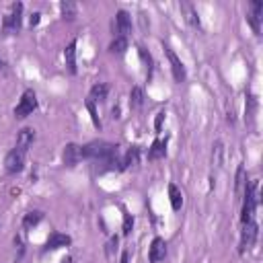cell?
<instances>
[{
    "mask_svg": "<svg viewBox=\"0 0 263 263\" xmlns=\"http://www.w3.org/2000/svg\"><path fill=\"white\" fill-rule=\"evenodd\" d=\"M82 158L101 160L103 164H107V169H113L117 164V146L103 140L89 142L87 146H82Z\"/></svg>",
    "mask_w": 263,
    "mask_h": 263,
    "instance_id": "1",
    "label": "cell"
},
{
    "mask_svg": "<svg viewBox=\"0 0 263 263\" xmlns=\"http://www.w3.org/2000/svg\"><path fill=\"white\" fill-rule=\"evenodd\" d=\"M35 109H37V97L31 89H27L21 97L19 105L15 107V115H17V119H25V117H29Z\"/></svg>",
    "mask_w": 263,
    "mask_h": 263,
    "instance_id": "2",
    "label": "cell"
},
{
    "mask_svg": "<svg viewBox=\"0 0 263 263\" xmlns=\"http://www.w3.org/2000/svg\"><path fill=\"white\" fill-rule=\"evenodd\" d=\"M23 164H25V150L15 148V150H10L8 155H6L4 169L8 173H19V171H23Z\"/></svg>",
    "mask_w": 263,
    "mask_h": 263,
    "instance_id": "3",
    "label": "cell"
},
{
    "mask_svg": "<svg viewBox=\"0 0 263 263\" xmlns=\"http://www.w3.org/2000/svg\"><path fill=\"white\" fill-rule=\"evenodd\" d=\"M257 239V224L255 222H245L243 232H241V253H245L247 249H251Z\"/></svg>",
    "mask_w": 263,
    "mask_h": 263,
    "instance_id": "4",
    "label": "cell"
},
{
    "mask_svg": "<svg viewBox=\"0 0 263 263\" xmlns=\"http://www.w3.org/2000/svg\"><path fill=\"white\" fill-rule=\"evenodd\" d=\"M164 52H167V56H169V62H171V70H173V76H175V80L177 82H183L185 80V76H187V72H185V66H183V62L177 58V53L169 48V46H164Z\"/></svg>",
    "mask_w": 263,
    "mask_h": 263,
    "instance_id": "5",
    "label": "cell"
},
{
    "mask_svg": "<svg viewBox=\"0 0 263 263\" xmlns=\"http://www.w3.org/2000/svg\"><path fill=\"white\" fill-rule=\"evenodd\" d=\"M21 12H23V4L17 2V4H12L10 12L4 17V31H15L21 27Z\"/></svg>",
    "mask_w": 263,
    "mask_h": 263,
    "instance_id": "6",
    "label": "cell"
},
{
    "mask_svg": "<svg viewBox=\"0 0 263 263\" xmlns=\"http://www.w3.org/2000/svg\"><path fill=\"white\" fill-rule=\"evenodd\" d=\"M164 257H167V243H164V239L157 237L150 245L148 259H150V263H160Z\"/></svg>",
    "mask_w": 263,
    "mask_h": 263,
    "instance_id": "7",
    "label": "cell"
},
{
    "mask_svg": "<svg viewBox=\"0 0 263 263\" xmlns=\"http://www.w3.org/2000/svg\"><path fill=\"white\" fill-rule=\"evenodd\" d=\"M62 158H64L66 167H76L78 160L82 158V146H78V144H66Z\"/></svg>",
    "mask_w": 263,
    "mask_h": 263,
    "instance_id": "8",
    "label": "cell"
},
{
    "mask_svg": "<svg viewBox=\"0 0 263 263\" xmlns=\"http://www.w3.org/2000/svg\"><path fill=\"white\" fill-rule=\"evenodd\" d=\"M70 245V237L68 234H60V232H53L52 237L46 243V251H56L60 247H68Z\"/></svg>",
    "mask_w": 263,
    "mask_h": 263,
    "instance_id": "9",
    "label": "cell"
},
{
    "mask_svg": "<svg viewBox=\"0 0 263 263\" xmlns=\"http://www.w3.org/2000/svg\"><path fill=\"white\" fill-rule=\"evenodd\" d=\"M115 23H117V31L121 33V37L130 33V29H132V17H130V12H126V10H117Z\"/></svg>",
    "mask_w": 263,
    "mask_h": 263,
    "instance_id": "10",
    "label": "cell"
},
{
    "mask_svg": "<svg viewBox=\"0 0 263 263\" xmlns=\"http://www.w3.org/2000/svg\"><path fill=\"white\" fill-rule=\"evenodd\" d=\"M33 140H35V130L23 128V130L19 132V136H17V148H21V150L27 152V148L33 144Z\"/></svg>",
    "mask_w": 263,
    "mask_h": 263,
    "instance_id": "11",
    "label": "cell"
},
{
    "mask_svg": "<svg viewBox=\"0 0 263 263\" xmlns=\"http://www.w3.org/2000/svg\"><path fill=\"white\" fill-rule=\"evenodd\" d=\"M64 58H66V66L72 74H76V41H70L68 48L64 50Z\"/></svg>",
    "mask_w": 263,
    "mask_h": 263,
    "instance_id": "12",
    "label": "cell"
},
{
    "mask_svg": "<svg viewBox=\"0 0 263 263\" xmlns=\"http://www.w3.org/2000/svg\"><path fill=\"white\" fill-rule=\"evenodd\" d=\"M164 152H167V140H155V142H152V148L148 150V160L162 158Z\"/></svg>",
    "mask_w": 263,
    "mask_h": 263,
    "instance_id": "13",
    "label": "cell"
},
{
    "mask_svg": "<svg viewBox=\"0 0 263 263\" xmlns=\"http://www.w3.org/2000/svg\"><path fill=\"white\" fill-rule=\"evenodd\" d=\"M169 198H171L173 210H181V206H183V196H181V189H179L175 183L169 185Z\"/></svg>",
    "mask_w": 263,
    "mask_h": 263,
    "instance_id": "14",
    "label": "cell"
},
{
    "mask_svg": "<svg viewBox=\"0 0 263 263\" xmlns=\"http://www.w3.org/2000/svg\"><path fill=\"white\" fill-rule=\"evenodd\" d=\"M41 220H44V214H41L39 210H33V212H29V214H25V218H23V228H33V226H37Z\"/></svg>",
    "mask_w": 263,
    "mask_h": 263,
    "instance_id": "15",
    "label": "cell"
},
{
    "mask_svg": "<svg viewBox=\"0 0 263 263\" xmlns=\"http://www.w3.org/2000/svg\"><path fill=\"white\" fill-rule=\"evenodd\" d=\"M107 93H109V85L105 82H99L91 89V101H105L107 99Z\"/></svg>",
    "mask_w": 263,
    "mask_h": 263,
    "instance_id": "16",
    "label": "cell"
},
{
    "mask_svg": "<svg viewBox=\"0 0 263 263\" xmlns=\"http://www.w3.org/2000/svg\"><path fill=\"white\" fill-rule=\"evenodd\" d=\"M60 10H62V17L68 19V21H74L76 19V12H78L76 4L70 2V0H64V2L60 4Z\"/></svg>",
    "mask_w": 263,
    "mask_h": 263,
    "instance_id": "17",
    "label": "cell"
},
{
    "mask_svg": "<svg viewBox=\"0 0 263 263\" xmlns=\"http://www.w3.org/2000/svg\"><path fill=\"white\" fill-rule=\"evenodd\" d=\"M181 10L185 12V19L189 21V25H193V27H200V17H198L196 8H193L189 2H181Z\"/></svg>",
    "mask_w": 263,
    "mask_h": 263,
    "instance_id": "18",
    "label": "cell"
},
{
    "mask_svg": "<svg viewBox=\"0 0 263 263\" xmlns=\"http://www.w3.org/2000/svg\"><path fill=\"white\" fill-rule=\"evenodd\" d=\"M138 155H140V150H138L136 146H132V148L128 150L126 158L121 160V167H119V169H128V167H134V164H138Z\"/></svg>",
    "mask_w": 263,
    "mask_h": 263,
    "instance_id": "19",
    "label": "cell"
},
{
    "mask_svg": "<svg viewBox=\"0 0 263 263\" xmlns=\"http://www.w3.org/2000/svg\"><path fill=\"white\" fill-rule=\"evenodd\" d=\"M142 103H144V93H142V89L140 87H134L132 93H130V105H132V109L142 107Z\"/></svg>",
    "mask_w": 263,
    "mask_h": 263,
    "instance_id": "20",
    "label": "cell"
},
{
    "mask_svg": "<svg viewBox=\"0 0 263 263\" xmlns=\"http://www.w3.org/2000/svg\"><path fill=\"white\" fill-rule=\"evenodd\" d=\"M126 50H128L126 37H115V39L111 41V46H109V52H111V53H123Z\"/></svg>",
    "mask_w": 263,
    "mask_h": 263,
    "instance_id": "21",
    "label": "cell"
},
{
    "mask_svg": "<svg viewBox=\"0 0 263 263\" xmlns=\"http://www.w3.org/2000/svg\"><path fill=\"white\" fill-rule=\"evenodd\" d=\"M245 185H247V177H245V167H239L237 171V196H241V193L245 191Z\"/></svg>",
    "mask_w": 263,
    "mask_h": 263,
    "instance_id": "22",
    "label": "cell"
},
{
    "mask_svg": "<svg viewBox=\"0 0 263 263\" xmlns=\"http://www.w3.org/2000/svg\"><path fill=\"white\" fill-rule=\"evenodd\" d=\"M87 109H89V113H91V119H93V123H95V128H101L99 115H97V109H95V101L87 99Z\"/></svg>",
    "mask_w": 263,
    "mask_h": 263,
    "instance_id": "23",
    "label": "cell"
},
{
    "mask_svg": "<svg viewBox=\"0 0 263 263\" xmlns=\"http://www.w3.org/2000/svg\"><path fill=\"white\" fill-rule=\"evenodd\" d=\"M212 158H214V164H216V167H220V164H222V142H216V144H214Z\"/></svg>",
    "mask_w": 263,
    "mask_h": 263,
    "instance_id": "24",
    "label": "cell"
},
{
    "mask_svg": "<svg viewBox=\"0 0 263 263\" xmlns=\"http://www.w3.org/2000/svg\"><path fill=\"white\" fill-rule=\"evenodd\" d=\"M247 103H249V109H247V117H249V123H253V119H255V109H257L255 97H249V99H247Z\"/></svg>",
    "mask_w": 263,
    "mask_h": 263,
    "instance_id": "25",
    "label": "cell"
},
{
    "mask_svg": "<svg viewBox=\"0 0 263 263\" xmlns=\"http://www.w3.org/2000/svg\"><path fill=\"white\" fill-rule=\"evenodd\" d=\"M132 226H134V218L130 214H126L123 216V234H126V237L132 232Z\"/></svg>",
    "mask_w": 263,
    "mask_h": 263,
    "instance_id": "26",
    "label": "cell"
},
{
    "mask_svg": "<svg viewBox=\"0 0 263 263\" xmlns=\"http://www.w3.org/2000/svg\"><path fill=\"white\" fill-rule=\"evenodd\" d=\"M138 53H140V58H142V62L150 68V64H152V58H150V53H146V50L140 46V48H138Z\"/></svg>",
    "mask_w": 263,
    "mask_h": 263,
    "instance_id": "27",
    "label": "cell"
},
{
    "mask_svg": "<svg viewBox=\"0 0 263 263\" xmlns=\"http://www.w3.org/2000/svg\"><path fill=\"white\" fill-rule=\"evenodd\" d=\"M113 249H117V237H113L111 241H109V247H107V255L113 253Z\"/></svg>",
    "mask_w": 263,
    "mask_h": 263,
    "instance_id": "28",
    "label": "cell"
},
{
    "mask_svg": "<svg viewBox=\"0 0 263 263\" xmlns=\"http://www.w3.org/2000/svg\"><path fill=\"white\" fill-rule=\"evenodd\" d=\"M162 121H164V111H160V113L157 115V121H155V128H157V130L162 128Z\"/></svg>",
    "mask_w": 263,
    "mask_h": 263,
    "instance_id": "29",
    "label": "cell"
},
{
    "mask_svg": "<svg viewBox=\"0 0 263 263\" xmlns=\"http://www.w3.org/2000/svg\"><path fill=\"white\" fill-rule=\"evenodd\" d=\"M39 19H41L39 12H33V15H31V21H29V23H31V27H35V25L39 23Z\"/></svg>",
    "mask_w": 263,
    "mask_h": 263,
    "instance_id": "30",
    "label": "cell"
},
{
    "mask_svg": "<svg viewBox=\"0 0 263 263\" xmlns=\"http://www.w3.org/2000/svg\"><path fill=\"white\" fill-rule=\"evenodd\" d=\"M119 263H130V251H123L121 253V261Z\"/></svg>",
    "mask_w": 263,
    "mask_h": 263,
    "instance_id": "31",
    "label": "cell"
},
{
    "mask_svg": "<svg viewBox=\"0 0 263 263\" xmlns=\"http://www.w3.org/2000/svg\"><path fill=\"white\" fill-rule=\"evenodd\" d=\"M113 117H119V107H113Z\"/></svg>",
    "mask_w": 263,
    "mask_h": 263,
    "instance_id": "32",
    "label": "cell"
},
{
    "mask_svg": "<svg viewBox=\"0 0 263 263\" xmlns=\"http://www.w3.org/2000/svg\"><path fill=\"white\" fill-rule=\"evenodd\" d=\"M60 263H72V259H70V257H66V259H62Z\"/></svg>",
    "mask_w": 263,
    "mask_h": 263,
    "instance_id": "33",
    "label": "cell"
},
{
    "mask_svg": "<svg viewBox=\"0 0 263 263\" xmlns=\"http://www.w3.org/2000/svg\"><path fill=\"white\" fill-rule=\"evenodd\" d=\"M0 66H2V60H0Z\"/></svg>",
    "mask_w": 263,
    "mask_h": 263,
    "instance_id": "34",
    "label": "cell"
}]
</instances>
